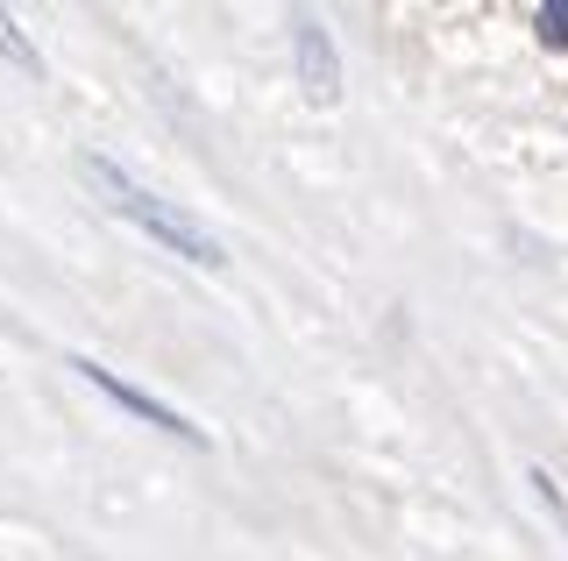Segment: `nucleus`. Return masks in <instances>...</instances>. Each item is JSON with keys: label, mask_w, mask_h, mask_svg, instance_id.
Wrapping results in <instances>:
<instances>
[{"label": "nucleus", "mask_w": 568, "mask_h": 561, "mask_svg": "<svg viewBox=\"0 0 568 561\" xmlns=\"http://www.w3.org/2000/svg\"><path fill=\"white\" fill-rule=\"evenodd\" d=\"M79 178L93 185L100 206H114L121 221H135L142 235L156 242V249H171V256H185V263H206V271H221V263H227V249L185 214V206H171V200H156V192H142L121 164H106V156H79Z\"/></svg>", "instance_id": "1"}, {"label": "nucleus", "mask_w": 568, "mask_h": 561, "mask_svg": "<svg viewBox=\"0 0 568 561\" xmlns=\"http://www.w3.org/2000/svg\"><path fill=\"white\" fill-rule=\"evenodd\" d=\"M71 370H79L85 384H100V391H106V398H114V406H129L135 419H150V427H164V434H178V441H192V448H200V441H206V434H200V427H192V419H178V412L164 406V398H150V391H135V384H121L114 370H100V363H85V356H71Z\"/></svg>", "instance_id": "2"}, {"label": "nucleus", "mask_w": 568, "mask_h": 561, "mask_svg": "<svg viewBox=\"0 0 568 561\" xmlns=\"http://www.w3.org/2000/svg\"><path fill=\"white\" fill-rule=\"evenodd\" d=\"M292 43H298V79H306V93L320 108H334V100H342V50H334V37L313 22V14H298Z\"/></svg>", "instance_id": "3"}, {"label": "nucleus", "mask_w": 568, "mask_h": 561, "mask_svg": "<svg viewBox=\"0 0 568 561\" xmlns=\"http://www.w3.org/2000/svg\"><path fill=\"white\" fill-rule=\"evenodd\" d=\"M0 58H14L22 72H43V64H36V43L14 29V14H0Z\"/></svg>", "instance_id": "4"}, {"label": "nucleus", "mask_w": 568, "mask_h": 561, "mask_svg": "<svg viewBox=\"0 0 568 561\" xmlns=\"http://www.w3.org/2000/svg\"><path fill=\"white\" fill-rule=\"evenodd\" d=\"M532 22H540V43H547V50H568V0H547Z\"/></svg>", "instance_id": "5"}]
</instances>
